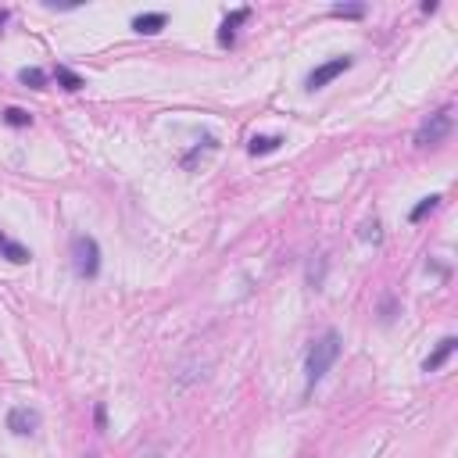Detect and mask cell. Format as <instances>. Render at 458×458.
Segmentation results:
<instances>
[{"mask_svg": "<svg viewBox=\"0 0 458 458\" xmlns=\"http://www.w3.org/2000/svg\"><path fill=\"white\" fill-rule=\"evenodd\" d=\"M341 333L337 329H326L322 337L312 344V351H308V362H304V380H308V387H315L326 373H329V365L337 362V355H341Z\"/></svg>", "mask_w": 458, "mask_h": 458, "instance_id": "obj_1", "label": "cell"}, {"mask_svg": "<svg viewBox=\"0 0 458 458\" xmlns=\"http://www.w3.org/2000/svg\"><path fill=\"white\" fill-rule=\"evenodd\" d=\"M72 269L83 280H94L101 272V248H97L94 236H76L72 240Z\"/></svg>", "mask_w": 458, "mask_h": 458, "instance_id": "obj_2", "label": "cell"}, {"mask_svg": "<svg viewBox=\"0 0 458 458\" xmlns=\"http://www.w3.org/2000/svg\"><path fill=\"white\" fill-rule=\"evenodd\" d=\"M448 133H451V115H448V111H434V115L419 126L415 147H437V143L448 140Z\"/></svg>", "mask_w": 458, "mask_h": 458, "instance_id": "obj_3", "label": "cell"}, {"mask_svg": "<svg viewBox=\"0 0 458 458\" xmlns=\"http://www.w3.org/2000/svg\"><path fill=\"white\" fill-rule=\"evenodd\" d=\"M348 69H351V57H333V61H326V65L312 69V76H308V90H322L326 83H333L337 76H344Z\"/></svg>", "mask_w": 458, "mask_h": 458, "instance_id": "obj_4", "label": "cell"}, {"mask_svg": "<svg viewBox=\"0 0 458 458\" xmlns=\"http://www.w3.org/2000/svg\"><path fill=\"white\" fill-rule=\"evenodd\" d=\"M36 426H40V415H36L33 408H11V412H8V430L18 434V437L36 434Z\"/></svg>", "mask_w": 458, "mask_h": 458, "instance_id": "obj_5", "label": "cell"}, {"mask_svg": "<svg viewBox=\"0 0 458 458\" xmlns=\"http://www.w3.org/2000/svg\"><path fill=\"white\" fill-rule=\"evenodd\" d=\"M455 348H458V341H455V337H444V341H441V344L434 348V355L422 362V373H437L441 365H444V362H448L451 355H455Z\"/></svg>", "mask_w": 458, "mask_h": 458, "instance_id": "obj_6", "label": "cell"}, {"mask_svg": "<svg viewBox=\"0 0 458 458\" xmlns=\"http://www.w3.org/2000/svg\"><path fill=\"white\" fill-rule=\"evenodd\" d=\"M165 15L162 11H150V15H136L133 18V29H136V33H143V36H155V33H162V29H165Z\"/></svg>", "mask_w": 458, "mask_h": 458, "instance_id": "obj_7", "label": "cell"}, {"mask_svg": "<svg viewBox=\"0 0 458 458\" xmlns=\"http://www.w3.org/2000/svg\"><path fill=\"white\" fill-rule=\"evenodd\" d=\"M248 18H251V11H248V8L233 11V15L222 22V29H219V43H222V47H233V40H236V25H240V22H248Z\"/></svg>", "mask_w": 458, "mask_h": 458, "instance_id": "obj_8", "label": "cell"}, {"mask_svg": "<svg viewBox=\"0 0 458 458\" xmlns=\"http://www.w3.org/2000/svg\"><path fill=\"white\" fill-rule=\"evenodd\" d=\"M0 255H4L8 262H15V265H25L29 258H33V255H29V248H22V243H15V240L4 236V233H0Z\"/></svg>", "mask_w": 458, "mask_h": 458, "instance_id": "obj_9", "label": "cell"}, {"mask_svg": "<svg viewBox=\"0 0 458 458\" xmlns=\"http://www.w3.org/2000/svg\"><path fill=\"white\" fill-rule=\"evenodd\" d=\"M280 143H283V136H251L248 150L258 158V155H272V150H280Z\"/></svg>", "mask_w": 458, "mask_h": 458, "instance_id": "obj_10", "label": "cell"}, {"mask_svg": "<svg viewBox=\"0 0 458 458\" xmlns=\"http://www.w3.org/2000/svg\"><path fill=\"white\" fill-rule=\"evenodd\" d=\"M18 83L29 86V90H43V86H47V72H40V69H22V72H18Z\"/></svg>", "mask_w": 458, "mask_h": 458, "instance_id": "obj_11", "label": "cell"}, {"mask_svg": "<svg viewBox=\"0 0 458 458\" xmlns=\"http://www.w3.org/2000/svg\"><path fill=\"white\" fill-rule=\"evenodd\" d=\"M54 79L65 86V90H72V94H76V90H83V79H79L72 69H65V65H57V69H54Z\"/></svg>", "mask_w": 458, "mask_h": 458, "instance_id": "obj_12", "label": "cell"}, {"mask_svg": "<svg viewBox=\"0 0 458 458\" xmlns=\"http://www.w3.org/2000/svg\"><path fill=\"white\" fill-rule=\"evenodd\" d=\"M437 204H441V197H437V194H430V197H422V201H419V204L412 208V215H408V219H412V222H419V219H426V215H430V211H437Z\"/></svg>", "mask_w": 458, "mask_h": 458, "instance_id": "obj_13", "label": "cell"}, {"mask_svg": "<svg viewBox=\"0 0 458 458\" xmlns=\"http://www.w3.org/2000/svg\"><path fill=\"white\" fill-rule=\"evenodd\" d=\"M322 276H326V258L319 255V262H312V265H308V283L319 290V287H322Z\"/></svg>", "mask_w": 458, "mask_h": 458, "instance_id": "obj_14", "label": "cell"}, {"mask_svg": "<svg viewBox=\"0 0 458 458\" xmlns=\"http://www.w3.org/2000/svg\"><path fill=\"white\" fill-rule=\"evenodd\" d=\"M4 122H8V126H29V111H22V108H8L4 111Z\"/></svg>", "mask_w": 458, "mask_h": 458, "instance_id": "obj_15", "label": "cell"}, {"mask_svg": "<svg viewBox=\"0 0 458 458\" xmlns=\"http://www.w3.org/2000/svg\"><path fill=\"white\" fill-rule=\"evenodd\" d=\"M333 15H337V18H362L365 8L362 4H337V8H333Z\"/></svg>", "mask_w": 458, "mask_h": 458, "instance_id": "obj_16", "label": "cell"}, {"mask_svg": "<svg viewBox=\"0 0 458 458\" xmlns=\"http://www.w3.org/2000/svg\"><path fill=\"white\" fill-rule=\"evenodd\" d=\"M94 422H97V430H104V426H108V412H104V405H97V412H94Z\"/></svg>", "mask_w": 458, "mask_h": 458, "instance_id": "obj_17", "label": "cell"}, {"mask_svg": "<svg viewBox=\"0 0 458 458\" xmlns=\"http://www.w3.org/2000/svg\"><path fill=\"white\" fill-rule=\"evenodd\" d=\"M4 22H8V11H4V8H0V25H4Z\"/></svg>", "mask_w": 458, "mask_h": 458, "instance_id": "obj_18", "label": "cell"}, {"mask_svg": "<svg viewBox=\"0 0 458 458\" xmlns=\"http://www.w3.org/2000/svg\"><path fill=\"white\" fill-rule=\"evenodd\" d=\"M86 458H94V455H86Z\"/></svg>", "mask_w": 458, "mask_h": 458, "instance_id": "obj_19", "label": "cell"}]
</instances>
